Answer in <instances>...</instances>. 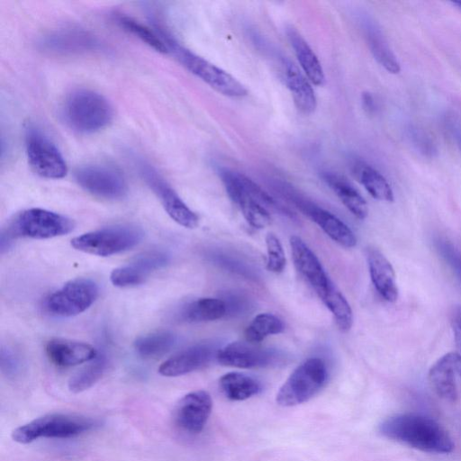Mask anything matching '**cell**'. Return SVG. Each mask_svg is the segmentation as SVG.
I'll use <instances>...</instances> for the list:
<instances>
[{
	"instance_id": "obj_1",
	"label": "cell",
	"mask_w": 461,
	"mask_h": 461,
	"mask_svg": "<svg viewBox=\"0 0 461 461\" xmlns=\"http://www.w3.org/2000/svg\"><path fill=\"white\" fill-rule=\"evenodd\" d=\"M380 433L422 452L447 454L454 449L452 438L435 420L418 413H400L385 419Z\"/></svg>"
},
{
	"instance_id": "obj_2",
	"label": "cell",
	"mask_w": 461,
	"mask_h": 461,
	"mask_svg": "<svg viewBox=\"0 0 461 461\" xmlns=\"http://www.w3.org/2000/svg\"><path fill=\"white\" fill-rule=\"evenodd\" d=\"M61 114L74 131L90 134L104 129L113 120V110L101 94L90 89H77L65 98Z\"/></svg>"
},
{
	"instance_id": "obj_3",
	"label": "cell",
	"mask_w": 461,
	"mask_h": 461,
	"mask_svg": "<svg viewBox=\"0 0 461 461\" xmlns=\"http://www.w3.org/2000/svg\"><path fill=\"white\" fill-rule=\"evenodd\" d=\"M160 35L167 47L168 53L215 91L233 98H240L248 95L247 88L230 73L185 48L170 35L163 32H160Z\"/></svg>"
},
{
	"instance_id": "obj_4",
	"label": "cell",
	"mask_w": 461,
	"mask_h": 461,
	"mask_svg": "<svg viewBox=\"0 0 461 461\" xmlns=\"http://www.w3.org/2000/svg\"><path fill=\"white\" fill-rule=\"evenodd\" d=\"M143 236L140 227L122 224L84 233L74 238L71 246L87 254L108 257L135 247Z\"/></svg>"
},
{
	"instance_id": "obj_5",
	"label": "cell",
	"mask_w": 461,
	"mask_h": 461,
	"mask_svg": "<svg viewBox=\"0 0 461 461\" xmlns=\"http://www.w3.org/2000/svg\"><path fill=\"white\" fill-rule=\"evenodd\" d=\"M97 425L95 420L70 414H50L33 420L13 430L12 438L28 444L41 438H68L86 432Z\"/></svg>"
},
{
	"instance_id": "obj_6",
	"label": "cell",
	"mask_w": 461,
	"mask_h": 461,
	"mask_svg": "<svg viewBox=\"0 0 461 461\" xmlns=\"http://www.w3.org/2000/svg\"><path fill=\"white\" fill-rule=\"evenodd\" d=\"M328 369L320 357H310L289 375L276 394V402L292 407L309 401L326 384Z\"/></svg>"
},
{
	"instance_id": "obj_7",
	"label": "cell",
	"mask_w": 461,
	"mask_h": 461,
	"mask_svg": "<svg viewBox=\"0 0 461 461\" xmlns=\"http://www.w3.org/2000/svg\"><path fill=\"white\" fill-rule=\"evenodd\" d=\"M75 228L70 218L41 208H31L17 214L7 230L14 237L50 239L66 235Z\"/></svg>"
},
{
	"instance_id": "obj_8",
	"label": "cell",
	"mask_w": 461,
	"mask_h": 461,
	"mask_svg": "<svg viewBox=\"0 0 461 461\" xmlns=\"http://www.w3.org/2000/svg\"><path fill=\"white\" fill-rule=\"evenodd\" d=\"M25 147L28 163L37 175L48 179H59L67 175L68 166L59 149L38 128L27 129Z\"/></svg>"
},
{
	"instance_id": "obj_9",
	"label": "cell",
	"mask_w": 461,
	"mask_h": 461,
	"mask_svg": "<svg viewBox=\"0 0 461 461\" xmlns=\"http://www.w3.org/2000/svg\"><path fill=\"white\" fill-rule=\"evenodd\" d=\"M99 289L89 278H77L66 283L48 296L45 309L59 317H72L87 310L96 300Z\"/></svg>"
},
{
	"instance_id": "obj_10",
	"label": "cell",
	"mask_w": 461,
	"mask_h": 461,
	"mask_svg": "<svg viewBox=\"0 0 461 461\" xmlns=\"http://www.w3.org/2000/svg\"><path fill=\"white\" fill-rule=\"evenodd\" d=\"M77 183L95 196L117 200L128 191L125 178L116 168L104 165H86L75 172Z\"/></svg>"
},
{
	"instance_id": "obj_11",
	"label": "cell",
	"mask_w": 461,
	"mask_h": 461,
	"mask_svg": "<svg viewBox=\"0 0 461 461\" xmlns=\"http://www.w3.org/2000/svg\"><path fill=\"white\" fill-rule=\"evenodd\" d=\"M140 174L158 196L165 211L179 225L194 229L199 222L198 216L184 203L177 193L150 165L141 162Z\"/></svg>"
},
{
	"instance_id": "obj_12",
	"label": "cell",
	"mask_w": 461,
	"mask_h": 461,
	"mask_svg": "<svg viewBox=\"0 0 461 461\" xmlns=\"http://www.w3.org/2000/svg\"><path fill=\"white\" fill-rule=\"evenodd\" d=\"M284 193L293 203L314 221L333 241L342 247L350 249L356 246L357 238L352 230L330 212L301 197L291 188L282 186Z\"/></svg>"
},
{
	"instance_id": "obj_13",
	"label": "cell",
	"mask_w": 461,
	"mask_h": 461,
	"mask_svg": "<svg viewBox=\"0 0 461 461\" xmlns=\"http://www.w3.org/2000/svg\"><path fill=\"white\" fill-rule=\"evenodd\" d=\"M220 176L231 201L240 208L247 222L255 229H264L271 222L267 209L243 187L238 172L221 169Z\"/></svg>"
},
{
	"instance_id": "obj_14",
	"label": "cell",
	"mask_w": 461,
	"mask_h": 461,
	"mask_svg": "<svg viewBox=\"0 0 461 461\" xmlns=\"http://www.w3.org/2000/svg\"><path fill=\"white\" fill-rule=\"evenodd\" d=\"M212 407V398L207 392L199 390L189 393L177 403L175 420L187 433H200L209 419Z\"/></svg>"
},
{
	"instance_id": "obj_15",
	"label": "cell",
	"mask_w": 461,
	"mask_h": 461,
	"mask_svg": "<svg viewBox=\"0 0 461 461\" xmlns=\"http://www.w3.org/2000/svg\"><path fill=\"white\" fill-rule=\"evenodd\" d=\"M428 378L438 397L455 402L458 397L457 381H461V354L449 352L441 357L430 367Z\"/></svg>"
},
{
	"instance_id": "obj_16",
	"label": "cell",
	"mask_w": 461,
	"mask_h": 461,
	"mask_svg": "<svg viewBox=\"0 0 461 461\" xmlns=\"http://www.w3.org/2000/svg\"><path fill=\"white\" fill-rule=\"evenodd\" d=\"M215 357L222 366L238 368L263 367L275 361L273 352L247 340L235 341L224 346L217 351Z\"/></svg>"
},
{
	"instance_id": "obj_17",
	"label": "cell",
	"mask_w": 461,
	"mask_h": 461,
	"mask_svg": "<svg viewBox=\"0 0 461 461\" xmlns=\"http://www.w3.org/2000/svg\"><path fill=\"white\" fill-rule=\"evenodd\" d=\"M289 241L296 269L312 285L315 293L322 290L330 279L318 257L299 236H291Z\"/></svg>"
},
{
	"instance_id": "obj_18",
	"label": "cell",
	"mask_w": 461,
	"mask_h": 461,
	"mask_svg": "<svg viewBox=\"0 0 461 461\" xmlns=\"http://www.w3.org/2000/svg\"><path fill=\"white\" fill-rule=\"evenodd\" d=\"M213 354V348L207 344L189 347L164 361L158 367V373L167 377L189 374L207 366Z\"/></svg>"
},
{
	"instance_id": "obj_19",
	"label": "cell",
	"mask_w": 461,
	"mask_h": 461,
	"mask_svg": "<svg viewBox=\"0 0 461 461\" xmlns=\"http://www.w3.org/2000/svg\"><path fill=\"white\" fill-rule=\"evenodd\" d=\"M45 351L50 361L60 367L89 362L98 355L96 349L88 343L58 338L46 343Z\"/></svg>"
},
{
	"instance_id": "obj_20",
	"label": "cell",
	"mask_w": 461,
	"mask_h": 461,
	"mask_svg": "<svg viewBox=\"0 0 461 461\" xmlns=\"http://www.w3.org/2000/svg\"><path fill=\"white\" fill-rule=\"evenodd\" d=\"M41 45L51 52L73 54L96 50L99 42L87 32L78 28H66L44 37Z\"/></svg>"
},
{
	"instance_id": "obj_21",
	"label": "cell",
	"mask_w": 461,
	"mask_h": 461,
	"mask_svg": "<svg viewBox=\"0 0 461 461\" xmlns=\"http://www.w3.org/2000/svg\"><path fill=\"white\" fill-rule=\"evenodd\" d=\"M366 260L371 281L385 301L394 303L399 296L395 273L390 261L375 248L366 249Z\"/></svg>"
},
{
	"instance_id": "obj_22",
	"label": "cell",
	"mask_w": 461,
	"mask_h": 461,
	"mask_svg": "<svg viewBox=\"0 0 461 461\" xmlns=\"http://www.w3.org/2000/svg\"><path fill=\"white\" fill-rule=\"evenodd\" d=\"M285 82L289 89L297 109L304 113H313L317 99L310 80L289 59L283 61Z\"/></svg>"
},
{
	"instance_id": "obj_23",
	"label": "cell",
	"mask_w": 461,
	"mask_h": 461,
	"mask_svg": "<svg viewBox=\"0 0 461 461\" xmlns=\"http://www.w3.org/2000/svg\"><path fill=\"white\" fill-rule=\"evenodd\" d=\"M286 34L297 60L307 78L316 86H322L325 82L322 67L307 41L292 25L286 28Z\"/></svg>"
},
{
	"instance_id": "obj_24",
	"label": "cell",
	"mask_w": 461,
	"mask_h": 461,
	"mask_svg": "<svg viewBox=\"0 0 461 461\" xmlns=\"http://www.w3.org/2000/svg\"><path fill=\"white\" fill-rule=\"evenodd\" d=\"M322 178L356 218L364 220L367 217L366 200L346 178L331 172H324Z\"/></svg>"
},
{
	"instance_id": "obj_25",
	"label": "cell",
	"mask_w": 461,
	"mask_h": 461,
	"mask_svg": "<svg viewBox=\"0 0 461 461\" xmlns=\"http://www.w3.org/2000/svg\"><path fill=\"white\" fill-rule=\"evenodd\" d=\"M364 32L375 59L389 73L398 74L400 63L377 24L370 19L365 20Z\"/></svg>"
},
{
	"instance_id": "obj_26",
	"label": "cell",
	"mask_w": 461,
	"mask_h": 461,
	"mask_svg": "<svg viewBox=\"0 0 461 461\" xmlns=\"http://www.w3.org/2000/svg\"><path fill=\"white\" fill-rule=\"evenodd\" d=\"M352 172L373 198L384 202L393 201V193L389 183L376 169L357 160L352 165Z\"/></svg>"
},
{
	"instance_id": "obj_27",
	"label": "cell",
	"mask_w": 461,
	"mask_h": 461,
	"mask_svg": "<svg viewBox=\"0 0 461 461\" xmlns=\"http://www.w3.org/2000/svg\"><path fill=\"white\" fill-rule=\"evenodd\" d=\"M316 294L332 313L339 330L342 332L348 331L353 324V312L339 289L330 280L322 290Z\"/></svg>"
},
{
	"instance_id": "obj_28",
	"label": "cell",
	"mask_w": 461,
	"mask_h": 461,
	"mask_svg": "<svg viewBox=\"0 0 461 461\" xmlns=\"http://www.w3.org/2000/svg\"><path fill=\"white\" fill-rule=\"evenodd\" d=\"M219 386L226 398L231 401H244L257 395L262 390L261 384L252 376L239 372L223 375Z\"/></svg>"
},
{
	"instance_id": "obj_29",
	"label": "cell",
	"mask_w": 461,
	"mask_h": 461,
	"mask_svg": "<svg viewBox=\"0 0 461 461\" xmlns=\"http://www.w3.org/2000/svg\"><path fill=\"white\" fill-rule=\"evenodd\" d=\"M226 302L218 298H199L188 303L182 311V318L189 322H204L220 320L226 315Z\"/></svg>"
},
{
	"instance_id": "obj_30",
	"label": "cell",
	"mask_w": 461,
	"mask_h": 461,
	"mask_svg": "<svg viewBox=\"0 0 461 461\" xmlns=\"http://www.w3.org/2000/svg\"><path fill=\"white\" fill-rule=\"evenodd\" d=\"M176 335L169 330H158L136 339L134 349L143 358H158L171 350L176 344Z\"/></svg>"
},
{
	"instance_id": "obj_31",
	"label": "cell",
	"mask_w": 461,
	"mask_h": 461,
	"mask_svg": "<svg viewBox=\"0 0 461 461\" xmlns=\"http://www.w3.org/2000/svg\"><path fill=\"white\" fill-rule=\"evenodd\" d=\"M285 330L281 319L272 313H259L251 321L245 330V339L248 342L258 344L267 337L279 334Z\"/></svg>"
},
{
	"instance_id": "obj_32",
	"label": "cell",
	"mask_w": 461,
	"mask_h": 461,
	"mask_svg": "<svg viewBox=\"0 0 461 461\" xmlns=\"http://www.w3.org/2000/svg\"><path fill=\"white\" fill-rule=\"evenodd\" d=\"M106 365L105 356L98 354L88 365L70 378L69 390L73 393H80L93 386L104 375Z\"/></svg>"
},
{
	"instance_id": "obj_33",
	"label": "cell",
	"mask_w": 461,
	"mask_h": 461,
	"mask_svg": "<svg viewBox=\"0 0 461 461\" xmlns=\"http://www.w3.org/2000/svg\"><path fill=\"white\" fill-rule=\"evenodd\" d=\"M116 20L122 28L138 37L155 50L160 53H168L167 47L161 37L142 23L122 14L118 15Z\"/></svg>"
},
{
	"instance_id": "obj_34",
	"label": "cell",
	"mask_w": 461,
	"mask_h": 461,
	"mask_svg": "<svg viewBox=\"0 0 461 461\" xmlns=\"http://www.w3.org/2000/svg\"><path fill=\"white\" fill-rule=\"evenodd\" d=\"M148 277L130 262L127 265L113 269L111 273L110 280L113 285L126 288L140 285Z\"/></svg>"
},
{
	"instance_id": "obj_35",
	"label": "cell",
	"mask_w": 461,
	"mask_h": 461,
	"mask_svg": "<svg viewBox=\"0 0 461 461\" xmlns=\"http://www.w3.org/2000/svg\"><path fill=\"white\" fill-rule=\"evenodd\" d=\"M267 246V269L272 273L279 274L284 271L286 258L279 239L272 232L266 236Z\"/></svg>"
},
{
	"instance_id": "obj_36",
	"label": "cell",
	"mask_w": 461,
	"mask_h": 461,
	"mask_svg": "<svg viewBox=\"0 0 461 461\" xmlns=\"http://www.w3.org/2000/svg\"><path fill=\"white\" fill-rule=\"evenodd\" d=\"M169 262V255L161 250H149L136 256L131 262L146 276L166 267Z\"/></svg>"
},
{
	"instance_id": "obj_37",
	"label": "cell",
	"mask_w": 461,
	"mask_h": 461,
	"mask_svg": "<svg viewBox=\"0 0 461 461\" xmlns=\"http://www.w3.org/2000/svg\"><path fill=\"white\" fill-rule=\"evenodd\" d=\"M408 137L412 145L424 156L433 157L437 153V147L431 136L419 127H410Z\"/></svg>"
},
{
	"instance_id": "obj_38",
	"label": "cell",
	"mask_w": 461,
	"mask_h": 461,
	"mask_svg": "<svg viewBox=\"0 0 461 461\" xmlns=\"http://www.w3.org/2000/svg\"><path fill=\"white\" fill-rule=\"evenodd\" d=\"M436 247L441 257L461 282V252L450 242L441 239L436 241Z\"/></svg>"
},
{
	"instance_id": "obj_39",
	"label": "cell",
	"mask_w": 461,
	"mask_h": 461,
	"mask_svg": "<svg viewBox=\"0 0 461 461\" xmlns=\"http://www.w3.org/2000/svg\"><path fill=\"white\" fill-rule=\"evenodd\" d=\"M20 366L19 358L9 348L2 347L1 349V368L7 375H15Z\"/></svg>"
},
{
	"instance_id": "obj_40",
	"label": "cell",
	"mask_w": 461,
	"mask_h": 461,
	"mask_svg": "<svg viewBox=\"0 0 461 461\" xmlns=\"http://www.w3.org/2000/svg\"><path fill=\"white\" fill-rule=\"evenodd\" d=\"M445 125L447 131L451 135V138L456 142V145L461 150V122L454 115H448L446 117Z\"/></svg>"
},
{
	"instance_id": "obj_41",
	"label": "cell",
	"mask_w": 461,
	"mask_h": 461,
	"mask_svg": "<svg viewBox=\"0 0 461 461\" xmlns=\"http://www.w3.org/2000/svg\"><path fill=\"white\" fill-rule=\"evenodd\" d=\"M451 326L457 348L461 351V306H456L451 313Z\"/></svg>"
},
{
	"instance_id": "obj_42",
	"label": "cell",
	"mask_w": 461,
	"mask_h": 461,
	"mask_svg": "<svg viewBox=\"0 0 461 461\" xmlns=\"http://www.w3.org/2000/svg\"><path fill=\"white\" fill-rule=\"evenodd\" d=\"M362 104L364 109L368 113H373L375 111V102L373 95L368 92H364L362 94Z\"/></svg>"
},
{
	"instance_id": "obj_43",
	"label": "cell",
	"mask_w": 461,
	"mask_h": 461,
	"mask_svg": "<svg viewBox=\"0 0 461 461\" xmlns=\"http://www.w3.org/2000/svg\"><path fill=\"white\" fill-rule=\"evenodd\" d=\"M453 5H456L459 9H461V1L452 2Z\"/></svg>"
}]
</instances>
